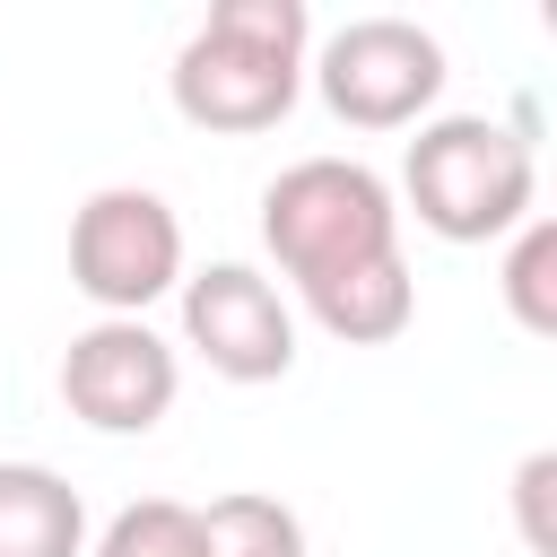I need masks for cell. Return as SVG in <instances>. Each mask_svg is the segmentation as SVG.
I'll use <instances>...</instances> for the list:
<instances>
[{"label": "cell", "instance_id": "cell-1", "mask_svg": "<svg viewBox=\"0 0 557 557\" xmlns=\"http://www.w3.org/2000/svg\"><path fill=\"white\" fill-rule=\"evenodd\" d=\"M305 44H313L305 0H218L165 70L174 113L218 139L278 131L305 96Z\"/></svg>", "mask_w": 557, "mask_h": 557}, {"label": "cell", "instance_id": "cell-2", "mask_svg": "<svg viewBox=\"0 0 557 557\" xmlns=\"http://www.w3.org/2000/svg\"><path fill=\"white\" fill-rule=\"evenodd\" d=\"M400 191H409V218L444 244H496L513 235L522 218H540V157L513 122H487V113H444V122H418L409 157H400Z\"/></svg>", "mask_w": 557, "mask_h": 557}, {"label": "cell", "instance_id": "cell-3", "mask_svg": "<svg viewBox=\"0 0 557 557\" xmlns=\"http://www.w3.org/2000/svg\"><path fill=\"white\" fill-rule=\"evenodd\" d=\"M261 244H270V261L305 296L322 278H348L366 261H392L400 252V200L357 157H296L261 191Z\"/></svg>", "mask_w": 557, "mask_h": 557}, {"label": "cell", "instance_id": "cell-4", "mask_svg": "<svg viewBox=\"0 0 557 557\" xmlns=\"http://www.w3.org/2000/svg\"><path fill=\"white\" fill-rule=\"evenodd\" d=\"M70 287L104 322H148V305L183 287V218L139 183L87 191V209L70 218Z\"/></svg>", "mask_w": 557, "mask_h": 557}, {"label": "cell", "instance_id": "cell-5", "mask_svg": "<svg viewBox=\"0 0 557 557\" xmlns=\"http://www.w3.org/2000/svg\"><path fill=\"white\" fill-rule=\"evenodd\" d=\"M305 78L322 87L331 122H348V131H409L444 96V44L418 17H348L305 61Z\"/></svg>", "mask_w": 557, "mask_h": 557}, {"label": "cell", "instance_id": "cell-6", "mask_svg": "<svg viewBox=\"0 0 557 557\" xmlns=\"http://www.w3.org/2000/svg\"><path fill=\"white\" fill-rule=\"evenodd\" d=\"M183 348L226 383H278L296 366V313L252 261H209L183 278Z\"/></svg>", "mask_w": 557, "mask_h": 557}, {"label": "cell", "instance_id": "cell-7", "mask_svg": "<svg viewBox=\"0 0 557 557\" xmlns=\"http://www.w3.org/2000/svg\"><path fill=\"white\" fill-rule=\"evenodd\" d=\"M174 383H183V366L148 322H87L61 348V400L96 435H148L174 409Z\"/></svg>", "mask_w": 557, "mask_h": 557}, {"label": "cell", "instance_id": "cell-8", "mask_svg": "<svg viewBox=\"0 0 557 557\" xmlns=\"http://www.w3.org/2000/svg\"><path fill=\"white\" fill-rule=\"evenodd\" d=\"M0 557H87V505L44 461H0Z\"/></svg>", "mask_w": 557, "mask_h": 557}, {"label": "cell", "instance_id": "cell-9", "mask_svg": "<svg viewBox=\"0 0 557 557\" xmlns=\"http://www.w3.org/2000/svg\"><path fill=\"white\" fill-rule=\"evenodd\" d=\"M305 313H313L331 339H348V348H383V339H400V331L418 322V278H409V261L392 252V261H366V270H348V278L305 287Z\"/></svg>", "mask_w": 557, "mask_h": 557}, {"label": "cell", "instance_id": "cell-10", "mask_svg": "<svg viewBox=\"0 0 557 557\" xmlns=\"http://www.w3.org/2000/svg\"><path fill=\"white\" fill-rule=\"evenodd\" d=\"M200 531H209V557H305V522L261 496V487H226L200 505Z\"/></svg>", "mask_w": 557, "mask_h": 557}, {"label": "cell", "instance_id": "cell-11", "mask_svg": "<svg viewBox=\"0 0 557 557\" xmlns=\"http://www.w3.org/2000/svg\"><path fill=\"white\" fill-rule=\"evenodd\" d=\"M87 557H209V531H200V505L183 496H139L104 522V540Z\"/></svg>", "mask_w": 557, "mask_h": 557}, {"label": "cell", "instance_id": "cell-12", "mask_svg": "<svg viewBox=\"0 0 557 557\" xmlns=\"http://www.w3.org/2000/svg\"><path fill=\"white\" fill-rule=\"evenodd\" d=\"M548 270H557V226L548 218H522L513 226V252H505V305H513V322L531 339H557V287H548Z\"/></svg>", "mask_w": 557, "mask_h": 557}, {"label": "cell", "instance_id": "cell-13", "mask_svg": "<svg viewBox=\"0 0 557 557\" xmlns=\"http://www.w3.org/2000/svg\"><path fill=\"white\" fill-rule=\"evenodd\" d=\"M548 487H557V453H531V461L513 470V505H522V540H531V557L557 548V531H548Z\"/></svg>", "mask_w": 557, "mask_h": 557}]
</instances>
